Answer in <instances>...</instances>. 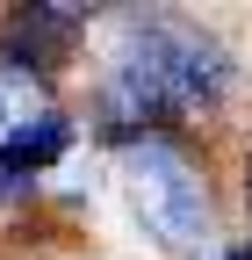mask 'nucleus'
<instances>
[{"instance_id":"obj_1","label":"nucleus","mask_w":252,"mask_h":260,"mask_svg":"<svg viewBox=\"0 0 252 260\" xmlns=\"http://www.w3.org/2000/svg\"><path fill=\"white\" fill-rule=\"evenodd\" d=\"M238 87V58L224 51L216 29L173 8H130L115 22V44L94 73L87 123L101 145H137V138H173L180 123L224 109Z\"/></svg>"},{"instance_id":"obj_2","label":"nucleus","mask_w":252,"mask_h":260,"mask_svg":"<svg viewBox=\"0 0 252 260\" xmlns=\"http://www.w3.org/2000/svg\"><path fill=\"white\" fill-rule=\"evenodd\" d=\"M115 181L130 195L144 239L173 260H202L216 246V188L180 138H137L115 152Z\"/></svg>"},{"instance_id":"obj_3","label":"nucleus","mask_w":252,"mask_h":260,"mask_svg":"<svg viewBox=\"0 0 252 260\" xmlns=\"http://www.w3.org/2000/svg\"><path fill=\"white\" fill-rule=\"evenodd\" d=\"M79 37H87V8H51V0L8 8L0 15V80H15V87L65 80Z\"/></svg>"},{"instance_id":"obj_4","label":"nucleus","mask_w":252,"mask_h":260,"mask_svg":"<svg viewBox=\"0 0 252 260\" xmlns=\"http://www.w3.org/2000/svg\"><path fill=\"white\" fill-rule=\"evenodd\" d=\"M72 145H79V123H72L65 109H51V102L22 109L8 130H0V203L36 195V181H44Z\"/></svg>"},{"instance_id":"obj_5","label":"nucleus","mask_w":252,"mask_h":260,"mask_svg":"<svg viewBox=\"0 0 252 260\" xmlns=\"http://www.w3.org/2000/svg\"><path fill=\"white\" fill-rule=\"evenodd\" d=\"M209 260H252V232H245L238 246H224V253H209Z\"/></svg>"},{"instance_id":"obj_6","label":"nucleus","mask_w":252,"mask_h":260,"mask_svg":"<svg viewBox=\"0 0 252 260\" xmlns=\"http://www.w3.org/2000/svg\"><path fill=\"white\" fill-rule=\"evenodd\" d=\"M245 210H252V167H245Z\"/></svg>"},{"instance_id":"obj_7","label":"nucleus","mask_w":252,"mask_h":260,"mask_svg":"<svg viewBox=\"0 0 252 260\" xmlns=\"http://www.w3.org/2000/svg\"><path fill=\"white\" fill-rule=\"evenodd\" d=\"M0 130H8V116H0Z\"/></svg>"}]
</instances>
